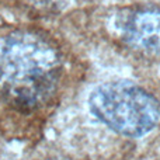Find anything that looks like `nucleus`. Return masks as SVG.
Returning a JSON list of instances; mask_svg holds the SVG:
<instances>
[{
    "label": "nucleus",
    "instance_id": "nucleus-1",
    "mask_svg": "<svg viewBox=\"0 0 160 160\" xmlns=\"http://www.w3.org/2000/svg\"><path fill=\"white\" fill-rule=\"evenodd\" d=\"M63 72L58 48L35 31L0 39V94L21 111H34L55 96Z\"/></svg>",
    "mask_w": 160,
    "mask_h": 160
},
{
    "label": "nucleus",
    "instance_id": "nucleus-3",
    "mask_svg": "<svg viewBox=\"0 0 160 160\" xmlns=\"http://www.w3.org/2000/svg\"><path fill=\"white\" fill-rule=\"evenodd\" d=\"M119 35L132 49L160 58V8L139 7L119 16Z\"/></svg>",
    "mask_w": 160,
    "mask_h": 160
},
{
    "label": "nucleus",
    "instance_id": "nucleus-2",
    "mask_svg": "<svg viewBox=\"0 0 160 160\" xmlns=\"http://www.w3.org/2000/svg\"><path fill=\"white\" fill-rule=\"evenodd\" d=\"M91 114L111 131L127 138H141L160 119L159 101L145 88L127 80L105 82L88 97Z\"/></svg>",
    "mask_w": 160,
    "mask_h": 160
}]
</instances>
